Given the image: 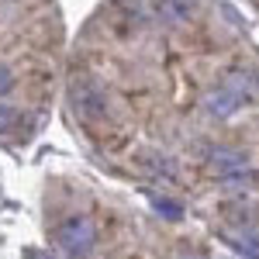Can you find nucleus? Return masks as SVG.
<instances>
[{"instance_id": "1a4fd4ad", "label": "nucleus", "mask_w": 259, "mask_h": 259, "mask_svg": "<svg viewBox=\"0 0 259 259\" xmlns=\"http://www.w3.org/2000/svg\"><path fill=\"white\" fill-rule=\"evenodd\" d=\"M11 87H14V73H11V69L0 62V94H7Z\"/></svg>"}, {"instance_id": "423d86ee", "label": "nucleus", "mask_w": 259, "mask_h": 259, "mask_svg": "<svg viewBox=\"0 0 259 259\" xmlns=\"http://www.w3.org/2000/svg\"><path fill=\"white\" fill-rule=\"evenodd\" d=\"M235 249H239L242 256H249V259H259V239L256 235H239V239L232 242Z\"/></svg>"}, {"instance_id": "f03ea898", "label": "nucleus", "mask_w": 259, "mask_h": 259, "mask_svg": "<svg viewBox=\"0 0 259 259\" xmlns=\"http://www.w3.org/2000/svg\"><path fill=\"white\" fill-rule=\"evenodd\" d=\"M69 97H73L76 114H80V118H87V121H97V118H104V114H107V94H104V90H100V87L90 80V76L73 80Z\"/></svg>"}, {"instance_id": "0eeeda50", "label": "nucleus", "mask_w": 259, "mask_h": 259, "mask_svg": "<svg viewBox=\"0 0 259 259\" xmlns=\"http://www.w3.org/2000/svg\"><path fill=\"white\" fill-rule=\"evenodd\" d=\"M14 124H18V111L11 104H0V135L14 132Z\"/></svg>"}, {"instance_id": "9b49d317", "label": "nucleus", "mask_w": 259, "mask_h": 259, "mask_svg": "<svg viewBox=\"0 0 259 259\" xmlns=\"http://www.w3.org/2000/svg\"><path fill=\"white\" fill-rule=\"evenodd\" d=\"M190 259H197V256H190Z\"/></svg>"}, {"instance_id": "f257e3e1", "label": "nucleus", "mask_w": 259, "mask_h": 259, "mask_svg": "<svg viewBox=\"0 0 259 259\" xmlns=\"http://www.w3.org/2000/svg\"><path fill=\"white\" fill-rule=\"evenodd\" d=\"M94 242H97V228L87 214H69L66 221L56 225V245H59L66 256L83 259L94 252Z\"/></svg>"}, {"instance_id": "6e6552de", "label": "nucleus", "mask_w": 259, "mask_h": 259, "mask_svg": "<svg viewBox=\"0 0 259 259\" xmlns=\"http://www.w3.org/2000/svg\"><path fill=\"white\" fill-rule=\"evenodd\" d=\"M156 207H159V211H166V218H180V204H173V200L159 197V200H156Z\"/></svg>"}, {"instance_id": "7ed1b4c3", "label": "nucleus", "mask_w": 259, "mask_h": 259, "mask_svg": "<svg viewBox=\"0 0 259 259\" xmlns=\"http://www.w3.org/2000/svg\"><path fill=\"white\" fill-rule=\"evenodd\" d=\"M207 166H211V173L218 180H228V183H239L242 177H252V162L239 149H214Z\"/></svg>"}, {"instance_id": "39448f33", "label": "nucleus", "mask_w": 259, "mask_h": 259, "mask_svg": "<svg viewBox=\"0 0 259 259\" xmlns=\"http://www.w3.org/2000/svg\"><path fill=\"white\" fill-rule=\"evenodd\" d=\"M242 100H245V97H242L239 90H232V87H221L218 94H211V97H207V111H211V114H218V118H228V114L239 107Z\"/></svg>"}, {"instance_id": "9d476101", "label": "nucleus", "mask_w": 259, "mask_h": 259, "mask_svg": "<svg viewBox=\"0 0 259 259\" xmlns=\"http://www.w3.org/2000/svg\"><path fill=\"white\" fill-rule=\"evenodd\" d=\"M24 259H52V256H49V252H38V249H28Z\"/></svg>"}, {"instance_id": "20e7f679", "label": "nucleus", "mask_w": 259, "mask_h": 259, "mask_svg": "<svg viewBox=\"0 0 259 259\" xmlns=\"http://www.w3.org/2000/svg\"><path fill=\"white\" fill-rule=\"evenodd\" d=\"M152 7H156V18L162 24H173V28L194 18V0H156Z\"/></svg>"}]
</instances>
